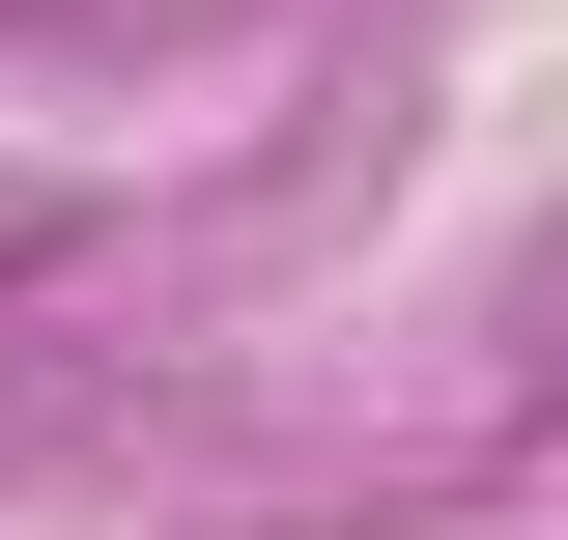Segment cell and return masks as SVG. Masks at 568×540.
Wrapping results in <instances>:
<instances>
[{
  "label": "cell",
  "instance_id": "cell-1",
  "mask_svg": "<svg viewBox=\"0 0 568 540\" xmlns=\"http://www.w3.org/2000/svg\"><path fill=\"white\" fill-rule=\"evenodd\" d=\"M58 257H85V228H58V200H0V313H29V284H58Z\"/></svg>",
  "mask_w": 568,
  "mask_h": 540
}]
</instances>
